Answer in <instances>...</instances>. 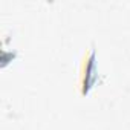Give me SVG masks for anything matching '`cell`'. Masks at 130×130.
Masks as SVG:
<instances>
[{
	"mask_svg": "<svg viewBox=\"0 0 130 130\" xmlns=\"http://www.w3.org/2000/svg\"><path fill=\"white\" fill-rule=\"evenodd\" d=\"M80 87H81V93L86 95L95 84V72H96V66H95V52L93 49H89L87 54H84L83 61H81V71H80Z\"/></svg>",
	"mask_w": 130,
	"mask_h": 130,
	"instance_id": "obj_1",
	"label": "cell"
}]
</instances>
